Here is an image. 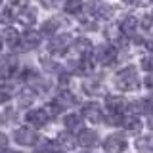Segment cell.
<instances>
[{
	"mask_svg": "<svg viewBox=\"0 0 153 153\" xmlns=\"http://www.w3.org/2000/svg\"><path fill=\"white\" fill-rule=\"evenodd\" d=\"M140 80H138V71L136 67H124L121 69L117 75H115V86L123 92H130V90H136Z\"/></svg>",
	"mask_w": 153,
	"mask_h": 153,
	"instance_id": "obj_1",
	"label": "cell"
},
{
	"mask_svg": "<svg viewBox=\"0 0 153 153\" xmlns=\"http://www.w3.org/2000/svg\"><path fill=\"white\" fill-rule=\"evenodd\" d=\"M107 103V119L109 124H123V113L126 109V102L121 98V96H109L105 100Z\"/></svg>",
	"mask_w": 153,
	"mask_h": 153,
	"instance_id": "obj_2",
	"label": "cell"
},
{
	"mask_svg": "<svg viewBox=\"0 0 153 153\" xmlns=\"http://www.w3.org/2000/svg\"><path fill=\"white\" fill-rule=\"evenodd\" d=\"M86 12H88L90 17H98V19H109L113 16V8L109 4L102 2V0H90L88 6H86Z\"/></svg>",
	"mask_w": 153,
	"mask_h": 153,
	"instance_id": "obj_3",
	"label": "cell"
},
{
	"mask_svg": "<svg viewBox=\"0 0 153 153\" xmlns=\"http://www.w3.org/2000/svg\"><path fill=\"white\" fill-rule=\"evenodd\" d=\"M103 149L107 153H121L126 149V140L123 138V134H111V136L105 138Z\"/></svg>",
	"mask_w": 153,
	"mask_h": 153,
	"instance_id": "obj_4",
	"label": "cell"
},
{
	"mask_svg": "<svg viewBox=\"0 0 153 153\" xmlns=\"http://www.w3.org/2000/svg\"><path fill=\"white\" fill-rule=\"evenodd\" d=\"M71 46H73V36L67 35V33L57 35L56 38H52V42H50V50L54 52V54H65Z\"/></svg>",
	"mask_w": 153,
	"mask_h": 153,
	"instance_id": "obj_5",
	"label": "cell"
},
{
	"mask_svg": "<svg viewBox=\"0 0 153 153\" xmlns=\"http://www.w3.org/2000/svg\"><path fill=\"white\" fill-rule=\"evenodd\" d=\"M115 59H117V48H115L113 44L98 48V61L102 65H113Z\"/></svg>",
	"mask_w": 153,
	"mask_h": 153,
	"instance_id": "obj_6",
	"label": "cell"
},
{
	"mask_svg": "<svg viewBox=\"0 0 153 153\" xmlns=\"http://www.w3.org/2000/svg\"><path fill=\"white\" fill-rule=\"evenodd\" d=\"M13 136H16V142L21 143V146H35L38 142V136L31 128H17Z\"/></svg>",
	"mask_w": 153,
	"mask_h": 153,
	"instance_id": "obj_7",
	"label": "cell"
},
{
	"mask_svg": "<svg viewBox=\"0 0 153 153\" xmlns=\"http://www.w3.org/2000/svg\"><path fill=\"white\" fill-rule=\"evenodd\" d=\"M76 59H86V57H92V42L86 40V38H79V40L73 44Z\"/></svg>",
	"mask_w": 153,
	"mask_h": 153,
	"instance_id": "obj_8",
	"label": "cell"
},
{
	"mask_svg": "<svg viewBox=\"0 0 153 153\" xmlns=\"http://www.w3.org/2000/svg\"><path fill=\"white\" fill-rule=\"evenodd\" d=\"M48 119L50 117H48V113L44 109H33V111L27 113V123H31V126H35V128L44 126L48 123Z\"/></svg>",
	"mask_w": 153,
	"mask_h": 153,
	"instance_id": "obj_9",
	"label": "cell"
},
{
	"mask_svg": "<svg viewBox=\"0 0 153 153\" xmlns=\"http://www.w3.org/2000/svg\"><path fill=\"white\" fill-rule=\"evenodd\" d=\"M82 115H84L86 121H90V123H102V119H103L102 109H100L98 103H86L82 107Z\"/></svg>",
	"mask_w": 153,
	"mask_h": 153,
	"instance_id": "obj_10",
	"label": "cell"
},
{
	"mask_svg": "<svg viewBox=\"0 0 153 153\" xmlns=\"http://www.w3.org/2000/svg\"><path fill=\"white\" fill-rule=\"evenodd\" d=\"M119 25H121V31L124 36H134V33L138 31V19L134 16H126Z\"/></svg>",
	"mask_w": 153,
	"mask_h": 153,
	"instance_id": "obj_11",
	"label": "cell"
},
{
	"mask_svg": "<svg viewBox=\"0 0 153 153\" xmlns=\"http://www.w3.org/2000/svg\"><path fill=\"white\" fill-rule=\"evenodd\" d=\"M123 31H121V25H109L107 29H105V38H107V42L109 44H113V46H117V44H121V40H123Z\"/></svg>",
	"mask_w": 153,
	"mask_h": 153,
	"instance_id": "obj_12",
	"label": "cell"
},
{
	"mask_svg": "<svg viewBox=\"0 0 153 153\" xmlns=\"http://www.w3.org/2000/svg\"><path fill=\"white\" fill-rule=\"evenodd\" d=\"M79 143L84 147H94L98 143V134L94 130H80L79 134Z\"/></svg>",
	"mask_w": 153,
	"mask_h": 153,
	"instance_id": "obj_13",
	"label": "cell"
},
{
	"mask_svg": "<svg viewBox=\"0 0 153 153\" xmlns=\"http://www.w3.org/2000/svg\"><path fill=\"white\" fill-rule=\"evenodd\" d=\"M21 40H23V44H25V48H36L42 40V35L36 33V31H25V35L21 36Z\"/></svg>",
	"mask_w": 153,
	"mask_h": 153,
	"instance_id": "obj_14",
	"label": "cell"
},
{
	"mask_svg": "<svg viewBox=\"0 0 153 153\" xmlns=\"http://www.w3.org/2000/svg\"><path fill=\"white\" fill-rule=\"evenodd\" d=\"M33 102H35V90L33 88H23L17 96V103L19 107H29Z\"/></svg>",
	"mask_w": 153,
	"mask_h": 153,
	"instance_id": "obj_15",
	"label": "cell"
},
{
	"mask_svg": "<svg viewBox=\"0 0 153 153\" xmlns=\"http://www.w3.org/2000/svg\"><path fill=\"white\" fill-rule=\"evenodd\" d=\"M56 103L61 105V109H65V107H71V105H75V103H76V98L69 92V90H61V94L57 96Z\"/></svg>",
	"mask_w": 153,
	"mask_h": 153,
	"instance_id": "obj_16",
	"label": "cell"
},
{
	"mask_svg": "<svg viewBox=\"0 0 153 153\" xmlns=\"http://www.w3.org/2000/svg\"><path fill=\"white\" fill-rule=\"evenodd\" d=\"M63 23H65V21H63L61 17H54V19H50V21H46L44 25H42V33H44V35H54V33H56L61 25H63Z\"/></svg>",
	"mask_w": 153,
	"mask_h": 153,
	"instance_id": "obj_17",
	"label": "cell"
},
{
	"mask_svg": "<svg viewBox=\"0 0 153 153\" xmlns=\"http://www.w3.org/2000/svg\"><path fill=\"white\" fill-rule=\"evenodd\" d=\"M16 63H13L12 59H6L4 63H0V80H4V79H10L13 73H16Z\"/></svg>",
	"mask_w": 153,
	"mask_h": 153,
	"instance_id": "obj_18",
	"label": "cell"
},
{
	"mask_svg": "<svg viewBox=\"0 0 153 153\" xmlns=\"http://www.w3.org/2000/svg\"><path fill=\"white\" fill-rule=\"evenodd\" d=\"M65 128H67V130H71V132L82 130V123H80L79 115H67V117H65Z\"/></svg>",
	"mask_w": 153,
	"mask_h": 153,
	"instance_id": "obj_19",
	"label": "cell"
},
{
	"mask_svg": "<svg viewBox=\"0 0 153 153\" xmlns=\"http://www.w3.org/2000/svg\"><path fill=\"white\" fill-rule=\"evenodd\" d=\"M57 146L65 147V149H73V147H76V138H73L71 134H59L57 136Z\"/></svg>",
	"mask_w": 153,
	"mask_h": 153,
	"instance_id": "obj_20",
	"label": "cell"
},
{
	"mask_svg": "<svg viewBox=\"0 0 153 153\" xmlns=\"http://www.w3.org/2000/svg\"><path fill=\"white\" fill-rule=\"evenodd\" d=\"M123 126L126 128V130L138 132V130L142 128V123H140V119H138L136 115H132V117H124V119H123Z\"/></svg>",
	"mask_w": 153,
	"mask_h": 153,
	"instance_id": "obj_21",
	"label": "cell"
},
{
	"mask_svg": "<svg viewBox=\"0 0 153 153\" xmlns=\"http://www.w3.org/2000/svg\"><path fill=\"white\" fill-rule=\"evenodd\" d=\"M63 10L67 13H79L80 10H82V0H65V4H63Z\"/></svg>",
	"mask_w": 153,
	"mask_h": 153,
	"instance_id": "obj_22",
	"label": "cell"
},
{
	"mask_svg": "<svg viewBox=\"0 0 153 153\" xmlns=\"http://www.w3.org/2000/svg\"><path fill=\"white\" fill-rule=\"evenodd\" d=\"M151 107H153V102L151 100H140V102L134 103V109H136L138 113H151Z\"/></svg>",
	"mask_w": 153,
	"mask_h": 153,
	"instance_id": "obj_23",
	"label": "cell"
},
{
	"mask_svg": "<svg viewBox=\"0 0 153 153\" xmlns=\"http://www.w3.org/2000/svg\"><path fill=\"white\" fill-rule=\"evenodd\" d=\"M6 40L12 48H16V46H19V42H21V36H19L13 29H6Z\"/></svg>",
	"mask_w": 153,
	"mask_h": 153,
	"instance_id": "obj_24",
	"label": "cell"
},
{
	"mask_svg": "<svg viewBox=\"0 0 153 153\" xmlns=\"http://www.w3.org/2000/svg\"><path fill=\"white\" fill-rule=\"evenodd\" d=\"M13 96H16V92H13L12 86H0V103H6Z\"/></svg>",
	"mask_w": 153,
	"mask_h": 153,
	"instance_id": "obj_25",
	"label": "cell"
},
{
	"mask_svg": "<svg viewBox=\"0 0 153 153\" xmlns=\"http://www.w3.org/2000/svg\"><path fill=\"white\" fill-rule=\"evenodd\" d=\"M44 111L48 113V117H56V115H59L61 111H63V109H61V105H57V103L54 102V103H48Z\"/></svg>",
	"mask_w": 153,
	"mask_h": 153,
	"instance_id": "obj_26",
	"label": "cell"
},
{
	"mask_svg": "<svg viewBox=\"0 0 153 153\" xmlns=\"http://www.w3.org/2000/svg\"><path fill=\"white\" fill-rule=\"evenodd\" d=\"M142 67L147 69V71H153V54L147 56V57H143V59H142Z\"/></svg>",
	"mask_w": 153,
	"mask_h": 153,
	"instance_id": "obj_27",
	"label": "cell"
},
{
	"mask_svg": "<svg viewBox=\"0 0 153 153\" xmlns=\"http://www.w3.org/2000/svg\"><path fill=\"white\" fill-rule=\"evenodd\" d=\"M42 4H44L46 8H56L61 4V0H42Z\"/></svg>",
	"mask_w": 153,
	"mask_h": 153,
	"instance_id": "obj_28",
	"label": "cell"
},
{
	"mask_svg": "<svg viewBox=\"0 0 153 153\" xmlns=\"http://www.w3.org/2000/svg\"><path fill=\"white\" fill-rule=\"evenodd\" d=\"M143 46H146L147 50H151V52H153V36L146 38V40H143Z\"/></svg>",
	"mask_w": 153,
	"mask_h": 153,
	"instance_id": "obj_29",
	"label": "cell"
},
{
	"mask_svg": "<svg viewBox=\"0 0 153 153\" xmlns=\"http://www.w3.org/2000/svg\"><path fill=\"white\" fill-rule=\"evenodd\" d=\"M6 146H8V138L4 134H0V149H6Z\"/></svg>",
	"mask_w": 153,
	"mask_h": 153,
	"instance_id": "obj_30",
	"label": "cell"
},
{
	"mask_svg": "<svg viewBox=\"0 0 153 153\" xmlns=\"http://www.w3.org/2000/svg\"><path fill=\"white\" fill-rule=\"evenodd\" d=\"M153 0H138V6H147V4H151Z\"/></svg>",
	"mask_w": 153,
	"mask_h": 153,
	"instance_id": "obj_31",
	"label": "cell"
},
{
	"mask_svg": "<svg viewBox=\"0 0 153 153\" xmlns=\"http://www.w3.org/2000/svg\"><path fill=\"white\" fill-rule=\"evenodd\" d=\"M147 124H149V128L153 130V111L149 113V121H147Z\"/></svg>",
	"mask_w": 153,
	"mask_h": 153,
	"instance_id": "obj_32",
	"label": "cell"
},
{
	"mask_svg": "<svg viewBox=\"0 0 153 153\" xmlns=\"http://www.w3.org/2000/svg\"><path fill=\"white\" fill-rule=\"evenodd\" d=\"M0 52H2V38H0Z\"/></svg>",
	"mask_w": 153,
	"mask_h": 153,
	"instance_id": "obj_33",
	"label": "cell"
},
{
	"mask_svg": "<svg viewBox=\"0 0 153 153\" xmlns=\"http://www.w3.org/2000/svg\"><path fill=\"white\" fill-rule=\"evenodd\" d=\"M123 2H132V0H123Z\"/></svg>",
	"mask_w": 153,
	"mask_h": 153,
	"instance_id": "obj_34",
	"label": "cell"
},
{
	"mask_svg": "<svg viewBox=\"0 0 153 153\" xmlns=\"http://www.w3.org/2000/svg\"><path fill=\"white\" fill-rule=\"evenodd\" d=\"M56 153H63V151H57V149H56Z\"/></svg>",
	"mask_w": 153,
	"mask_h": 153,
	"instance_id": "obj_35",
	"label": "cell"
},
{
	"mask_svg": "<svg viewBox=\"0 0 153 153\" xmlns=\"http://www.w3.org/2000/svg\"><path fill=\"white\" fill-rule=\"evenodd\" d=\"M0 2H2V0H0Z\"/></svg>",
	"mask_w": 153,
	"mask_h": 153,
	"instance_id": "obj_36",
	"label": "cell"
}]
</instances>
